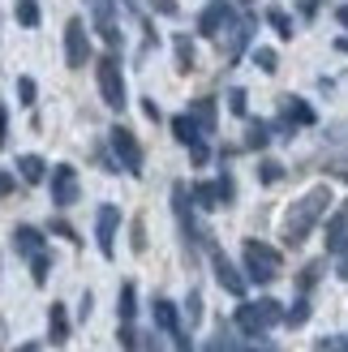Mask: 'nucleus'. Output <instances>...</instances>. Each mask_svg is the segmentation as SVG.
<instances>
[{
	"label": "nucleus",
	"instance_id": "f257e3e1",
	"mask_svg": "<svg viewBox=\"0 0 348 352\" xmlns=\"http://www.w3.org/2000/svg\"><path fill=\"white\" fill-rule=\"evenodd\" d=\"M331 202H336L331 185H314V189H305L301 198L288 206V215H284V245H288V250H297V245L309 241V232L327 219Z\"/></svg>",
	"mask_w": 348,
	"mask_h": 352
},
{
	"label": "nucleus",
	"instance_id": "f03ea898",
	"mask_svg": "<svg viewBox=\"0 0 348 352\" xmlns=\"http://www.w3.org/2000/svg\"><path fill=\"white\" fill-rule=\"evenodd\" d=\"M284 322V305L275 301V296H258V301H241L237 314H232V327L241 331V336L250 340H263L271 327Z\"/></svg>",
	"mask_w": 348,
	"mask_h": 352
},
{
	"label": "nucleus",
	"instance_id": "7ed1b4c3",
	"mask_svg": "<svg viewBox=\"0 0 348 352\" xmlns=\"http://www.w3.org/2000/svg\"><path fill=\"white\" fill-rule=\"evenodd\" d=\"M241 271L250 275V284H275L280 279V271H284V258H280V250L275 245H267V241H246L241 245Z\"/></svg>",
	"mask_w": 348,
	"mask_h": 352
},
{
	"label": "nucleus",
	"instance_id": "20e7f679",
	"mask_svg": "<svg viewBox=\"0 0 348 352\" xmlns=\"http://www.w3.org/2000/svg\"><path fill=\"white\" fill-rule=\"evenodd\" d=\"M95 82H99V99L108 103L112 112H125L129 91H125V69H120L116 52H103V56L95 60Z\"/></svg>",
	"mask_w": 348,
	"mask_h": 352
},
{
	"label": "nucleus",
	"instance_id": "39448f33",
	"mask_svg": "<svg viewBox=\"0 0 348 352\" xmlns=\"http://www.w3.org/2000/svg\"><path fill=\"white\" fill-rule=\"evenodd\" d=\"M194 206H198V202H194V189H189L185 181H177V185H172V215H177V228H181V236H185V245H189V250L206 241V232L198 228Z\"/></svg>",
	"mask_w": 348,
	"mask_h": 352
},
{
	"label": "nucleus",
	"instance_id": "423d86ee",
	"mask_svg": "<svg viewBox=\"0 0 348 352\" xmlns=\"http://www.w3.org/2000/svg\"><path fill=\"white\" fill-rule=\"evenodd\" d=\"M237 22H241L237 0H206L198 9V34L202 39H219V34H228Z\"/></svg>",
	"mask_w": 348,
	"mask_h": 352
},
{
	"label": "nucleus",
	"instance_id": "0eeeda50",
	"mask_svg": "<svg viewBox=\"0 0 348 352\" xmlns=\"http://www.w3.org/2000/svg\"><path fill=\"white\" fill-rule=\"evenodd\" d=\"M108 146H112V155H116V164L125 168L129 176H142L146 155H142V142L133 138L129 125H112V129H108Z\"/></svg>",
	"mask_w": 348,
	"mask_h": 352
},
{
	"label": "nucleus",
	"instance_id": "6e6552de",
	"mask_svg": "<svg viewBox=\"0 0 348 352\" xmlns=\"http://www.w3.org/2000/svg\"><path fill=\"white\" fill-rule=\"evenodd\" d=\"M47 193H52V206L69 210L78 198H82V181H78V168L74 164H56L47 172Z\"/></svg>",
	"mask_w": 348,
	"mask_h": 352
},
{
	"label": "nucleus",
	"instance_id": "1a4fd4ad",
	"mask_svg": "<svg viewBox=\"0 0 348 352\" xmlns=\"http://www.w3.org/2000/svg\"><path fill=\"white\" fill-rule=\"evenodd\" d=\"M151 318H155V327H160L168 340H177V348H181V352H194V348H189L185 327H181V309L172 305L168 296H155V301H151Z\"/></svg>",
	"mask_w": 348,
	"mask_h": 352
},
{
	"label": "nucleus",
	"instance_id": "9d476101",
	"mask_svg": "<svg viewBox=\"0 0 348 352\" xmlns=\"http://www.w3.org/2000/svg\"><path fill=\"white\" fill-rule=\"evenodd\" d=\"M211 271H215V284H219L224 292L237 296V301H246L250 275H246V271H237V267H232V258L224 254V250H211Z\"/></svg>",
	"mask_w": 348,
	"mask_h": 352
},
{
	"label": "nucleus",
	"instance_id": "9b49d317",
	"mask_svg": "<svg viewBox=\"0 0 348 352\" xmlns=\"http://www.w3.org/2000/svg\"><path fill=\"white\" fill-rule=\"evenodd\" d=\"M91 60V34H86V22L82 17H69L65 22V65L69 69H86Z\"/></svg>",
	"mask_w": 348,
	"mask_h": 352
},
{
	"label": "nucleus",
	"instance_id": "f8f14e48",
	"mask_svg": "<svg viewBox=\"0 0 348 352\" xmlns=\"http://www.w3.org/2000/svg\"><path fill=\"white\" fill-rule=\"evenodd\" d=\"M116 232H120V206L103 202V206L95 210V241H99V254H103V258L116 254Z\"/></svg>",
	"mask_w": 348,
	"mask_h": 352
},
{
	"label": "nucleus",
	"instance_id": "ddd939ff",
	"mask_svg": "<svg viewBox=\"0 0 348 352\" xmlns=\"http://www.w3.org/2000/svg\"><path fill=\"white\" fill-rule=\"evenodd\" d=\"M280 120H288L292 129H314L318 125V112H314V103H305L297 95H284L280 99Z\"/></svg>",
	"mask_w": 348,
	"mask_h": 352
},
{
	"label": "nucleus",
	"instance_id": "4468645a",
	"mask_svg": "<svg viewBox=\"0 0 348 352\" xmlns=\"http://www.w3.org/2000/svg\"><path fill=\"white\" fill-rule=\"evenodd\" d=\"M91 5V17H95V30H99V39L108 43L112 52L120 47V26H116V13H112V5L108 0H86Z\"/></svg>",
	"mask_w": 348,
	"mask_h": 352
},
{
	"label": "nucleus",
	"instance_id": "2eb2a0df",
	"mask_svg": "<svg viewBox=\"0 0 348 352\" xmlns=\"http://www.w3.org/2000/svg\"><path fill=\"white\" fill-rule=\"evenodd\" d=\"M254 26H258V13H241V22L228 30V65H237L241 56H246V52H254V47H250Z\"/></svg>",
	"mask_w": 348,
	"mask_h": 352
},
{
	"label": "nucleus",
	"instance_id": "dca6fc26",
	"mask_svg": "<svg viewBox=\"0 0 348 352\" xmlns=\"http://www.w3.org/2000/svg\"><path fill=\"white\" fill-rule=\"evenodd\" d=\"M168 125H172V138H177L185 151H189V146H198L202 138H206V133H202V125L194 120V112H177V116L168 120Z\"/></svg>",
	"mask_w": 348,
	"mask_h": 352
},
{
	"label": "nucleus",
	"instance_id": "f3484780",
	"mask_svg": "<svg viewBox=\"0 0 348 352\" xmlns=\"http://www.w3.org/2000/svg\"><path fill=\"white\" fill-rule=\"evenodd\" d=\"M13 250L30 262L34 254H43V232H39L34 223H17V228H13Z\"/></svg>",
	"mask_w": 348,
	"mask_h": 352
},
{
	"label": "nucleus",
	"instance_id": "a211bd4d",
	"mask_svg": "<svg viewBox=\"0 0 348 352\" xmlns=\"http://www.w3.org/2000/svg\"><path fill=\"white\" fill-rule=\"evenodd\" d=\"M69 331H74V322H69V309H65L61 301H52V309H47V340H52V348L69 344Z\"/></svg>",
	"mask_w": 348,
	"mask_h": 352
},
{
	"label": "nucleus",
	"instance_id": "6ab92c4d",
	"mask_svg": "<svg viewBox=\"0 0 348 352\" xmlns=\"http://www.w3.org/2000/svg\"><path fill=\"white\" fill-rule=\"evenodd\" d=\"M327 254L331 258L348 254V210H340V215L327 219Z\"/></svg>",
	"mask_w": 348,
	"mask_h": 352
},
{
	"label": "nucleus",
	"instance_id": "aec40b11",
	"mask_svg": "<svg viewBox=\"0 0 348 352\" xmlns=\"http://www.w3.org/2000/svg\"><path fill=\"white\" fill-rule=\"evenodd\" d=\"M17 176H22L26 185H43V181H47L43 155H17Z\"/></svg>",
	"mask_w": 348,
	"mask_h": 352
},
{
	"label": "nucleus",
	"instance_id": "412c9836",
	"mask_svg": "<svg viewBox=\"0 0 348 352\" xmlns=\"http://www.w3.org/2000/svg\"><path fill=\"white\" fill-rule=\"evenodd\" d=\"M189 112H194V120L202 125V133H215V125H219V108H215V99H211V95L194 99V103H189Z\"/></svg>",
	"mask_w": 348,
	"mask_h": 352
},
{
	"label": "nucleus",
	"instance_id": "4be33fe9",
	"mask_svg": "<svg viewBox=\"0 0 348 352\" xmlns=\"http://www.w3.org/2000/svg\"><path fill=\"white\" fill-rule=\"evenodd\" d=\"M275 138V125L267 120H246V151H267Z\"/></svg>",
	"mask_w": 348,
	"mask_h": 352
},
{
	"label": "nucleus",
	"instance_id": "5701e85b",
	"mask_svg": "<svg viewBox=\"0 0 348 352\" xmlns=\"http://www.w3.org/2000/svg\"><path fill=\"white\" fill-rule=\"evenodd\" d=\"M116 318L120 322H133L138 318V288H133V279H125L116 292Z\"/></svg>",
	"mask_w": 348,
	"mask_h": 352
},
{
	"label": "nucleus",
	"instance_id": "b1692460",
	"mask_svg": "<svg viewBox=\"0 0 348 352\" xmlns=\"http://www.w3.org/2000/svg\"><path fill=\"white\" fill-rule=\"evenodd\" d=\"M263 22L280 34V39H292V34H297V22H292V13L288 9H280V5H271L267 13H263Z\"/></svg>",
	"mask_w": 348,
	"mask_h": 352
},
{
	"label": "nucleus",
	"instance_id": "393cba45",
	"mask_svg": "<svg viewBox=\"0 0 348 352\" xmlns=\"http://www.w3.org/2000/svg\"><path fill=\"white\" fill-rule=\"evenodd\" d=\"M309 314H314V305H309V292H297V301H292L288 309H284V327H305L309 322Z\"/></svg>",
	"mask_w": 348,
	"mask_h": 352
},
{
	"label": "nucleus",
	"instance_id": "a878e982",
	"mask_svg": "<svg viewBox=\"0 0 348 352\" xmlns=\"http://www.w3.org/2000/svg\"><path fill=\"white\" fill-rule=\"evenodd\" d=\"M13 17H17V26H22V30H34V26L43 22L39 0H17V5H13Z\"/></svg>",
	"mask_w": 348,
	"mask_h": 352
},
{
	"label": "nucleus",
	"instance_id": "bb28decb",
	"mask_svg": "<svg viewBox=\"0 0 348 352\" xmlns=\"http://www.w3.org/2000/svg\"><path fill=\"white\" fill-rule=\"evenodd\" d=\"M194 189V202L202 206V210H215V206H224V198H219V185L215 181H198V185H189Z\"/></svg>",
	"mask_w": 348,
	"mask_h": 352
},
{
	"label": "nucleus",
	"instance_id": "cd10ccee",
	"mask_svg": "<svg viewBox=\"0 0 348 352\" xmlns=\"http://www.w3.org/2000/svg\"><path fill=\"white\" fill-rule=\"evenodd\" d=\"M172 47H177V69L185 74V69H194V39L181 30V34H172Z\"/></svg>",
	"mask_w": 348,
	"mask_h": 352
},
{
	"label": "nucleus",
	"instance_id": "c85d7f7f",
	"mask_svg": "<svg viewBox=\"0 0 348 352\" xmlns=\"http://www.w3.org/2000/svg\"><path fill=\"white\" fill-rule=\"evenodd\" d=\"M323 271H327V258H314L309 267L297 275V292H314V284L323 279Z\"/></svg>",
	"mask_w": 348,
	"mask_h": 352
},
{
	"label": "nucleus",
	"instance_id": "c756f323",
	"mask_svg": "<svg viewBox=\"0 0 348 352\" xmlns=\"http://www.w3.org/2000/svg\"><path fill=\"white\" fill-rule=\"evenodd\" d=\"M258 181H263V185H280L284 181V164L280 160H258Z\"/></svg>",
	"mask_w": 348,
	"mask_h": 352
},
{
	"label": "nucleus",
	"instance_id": "7c9ffc66",
	"mask_svg": "<svg viewBox=\"0 0 348 352\" xmlns=\"http://www.w3.org/2000/svg\"><path fill=\"white\" fill-rule=\"evenodd\" d=\"M228 112L241 116V120H250V95H246V86H232V91H228Z\"/></svg>",
	"mask_w": 348,
	"mask_h": 352
},
{
	"label": "nucleus",
	"instance_id": "2f4dec72",
	"mask_svg": "<svg viewBox=\"0 0 348 352\" xmlns=\"http://www.w3.org/2000/svg\"><path fill=\"white\" fill-rule=\"evenodd\" d=\"M116 344L125 348V352H142V336L133 331V322H120L116 327Z\"/></svg>",
	"mask_w": 348,
	"mask_h": 352
},
{
	"label": "nucleus",
	"instance_id": "473e14b6",
	"mask_svg": "<svg viewBox=\"0 0 348 352\" xmlns=\"http://www.w3.org/2000/svg\"><path fill=\"white\" fill-rule=\"evenodd\" d=\"M34 99H39V86H34L30 74H22L17 78V103H22V108H34Z\"/></svg>",
	"mask_w": 348,
	"mask_h": 352
},
{
	"label": "nucleus",
	"instance_id": "72a5a7b5",
	"mask_svg": "<svg viewBox=\"0 0 348 352\" xmlns=\"http://www.w3.org/2000/svg\"><path fill=\"white\" fill-rule=\"evenodd\" d=\"M47 275H52V258H47V250H43V254H34V258H30V279L43 288V284H47Z\"/></svg>",
	"mask_w": 348,
	"mask_h": 352
},
{
	"label": "nucleus",
	"instance_id": "f704fd0d",
	"mask_svg": "<svg viewBox=\"0 0 348 352\" xmlns=\"http://www.w3.org/2000/svg\"><path fill=\"white\" fill-rule=\"evenodd\" d=\"M254 65L263 69V74H275V69H280V56H275V47H254Z\"/></svg>",
	"mask_w": 348,
	"mask_h": 352
},
{
	"label": "nucleus",
	"instance_id": "c9c22d12",
	"mask_svg": "<svg viewBox=\"0 0 348 352\" xmlns=\"http://www.w3.org/2000/svg\"><path fill=\"white\" fill-rule=\"evenodd\" d=\"M215 185H219V198H224V206H232V202H237V181H232L228 172H219V176H215Z\"/></svg>",
	"mask_w": 348,
	"mask_h": 352
},
{
	"label": "nucleus",
	"instance_id": "e433bc0d",
	"mask_svg": "<svg viewBox=\"0 0 348 352\" xmlns=\"http://www.w3.org/2000/svg\"><path fill=\"white\" fill-rule=\"evenodd\" d=\"M185 318H189V327L202 322V292H194V288H189V301H185Z\"/></svg>",
	"mask_w": 348,
	"mask_h": 352
},
{
	"label": "nucleus",
	"instance_id": "4c0bfd02",
	"mask_svg": "<svg viewBox=\"0 0 348 352\" xmlns=\"http://www.w3.org/2000/svg\"><path fill=\"white\" fill-rule=\"evenodd\" d=\"M129 245H133V254H146V223H142V219H133V228H129Z\"/></svg>",
	"mask_w": 348,
	"mask_h": 352
},
{
	"label": "nucleus",
	"instance_id": "58836bf2",
	"mask_svg": "<svg viewBox=\"0 0 348 352\" xmlns=\"http://www.w3.org/2000/svg\"><path fill=\"white\" fill-rule=\"evenodd\" d=\"M189 164H194V168H206V164H211V146H206V142L189 146Z\"/></svg>",
	"mask_w": 348,
	"mask_h": 352
},
{
	"label": "nucleus",
	"instance_id": "ea45409f",
	"mask_svg": "<svg viewBox=\"0 0 348 352\" xmlns=\"http://www.w3.org/2000/svg\"><path fill=\"white\" fill-rule=\"evenodd\" d=\"M323 9V0H297V13H301V22H314Z\"/></svg>",
	"mask_w": 348,
	"mask_h": 352
},
{
	"label": "nucleus",
	"instance_id": "a19ab883",
	"mask_svg": "<svg viewBox=\"0 0 348 352\" xmlns=\"http://www.w3.org/2000/svg\"><path fill=\"white\" fill-rule=\"evenodd\" d=\"M52 232H56V236H65V241H74V245L82 241V236H78V232H74V228H69L65 219H52Z\"/></svg>",
	"mask_w": 348,
	"mask_h": 352
},
{
	"label": "nucleus",
	"instance_id": "79ce46f5",
	"mask_svg": "<svg viewBox=\"0 0 348 352\" xmlns=\"http://www.w3.org/2000/svg\"><path fill=\"white\" fill-rule=\"evenodd\" d=\"M9 142V108H5V99H0V151H5Z\"/></svg>",
	"mask_w": 348,
	"mask_h": 352
},
{
	"label": "nucleus",
	"instance_id": "37998d69",
	"mask_svg": "<svg viewBox=\"0 0 348 352\" xmlns=\"http://www.w3.org/2000/svg\"><path fill=\"white\" fill-rule=\"evenodd\" d=\"M13 189H17V181H13V172H5V168H0V198H9Z\"/></svg>",
	"mask_w": 348,
	"mask_h": 352
},
{
	"label": "nucleus",
	"instance_id": "c03bdc74",
	"mask_svg": "<svg viewBox=\"0 0 348 352\" xmlns=\"http://www.w3.org/2000/svg\"><path fill=\"white\" fill-rule=\"evenodd\" d=\"M142 116L146 120H164V112H160V103H155V99H142Z\"/></svg>",
	"mask_w": 348,
	"mask_h": 352
},
{
	"label": "nucleus",
	"instance_id": "a18cd8bd",
	"mask_svg": "<svg viewBox=\"0 0 348 352\" xmlns=\"http://www.w3.org/2000/svg\"><path fill=\"white\" fill-rule=\"evenodd\" d=\"M151 9H160L164 17H177V0H151Z\"/></svg>",
	"mask_w": 348,
	"mask_h": 352
},
{
	"label": "nucleus",
	"instance_id": "49530a36",
	"mask_svg": "<svg viewBox=\"0 0 348 352\" xmlns=\"http://www.w3.org/2000/svg\"><path fill=\"white\" fill-rule=\"evenodd\" d=\"M91 309H95V296H91V292H82V301H78V314H82V318H91Z\"/></svg>",
	"mask_w": 348,
	"mask_h": 352
},
{
	"label": "nucleus",
	"instance_id": "de8ad7c7",
	"mask_svg": "<svg viewBox=\"0 0 348 352\" xmlns=\"http://www.w3.org/2000/svg\"><path fill=\"white\" fill-rule=\"evenodd\" d=\"M206 352H232V348H228V340H224V331H219L211 344H206Z\"/></svg>",
	"mask_w": 348,
	"mask_h": 352
},
{
	"label": "nucleus",
	"instance_id": "09e8293b",
	"mask_svg": "<svg viewBox=\"0 0 348 352\" xmlns=\"http://www.w3.org/2000/svg\"><path fill=\"white\" fill-rule=\"evenodd\" d=\"M336 275H340L344 284H348V254H340V258H336Z\"/></svg>",
	"mask_w": 348,
	"mask_h": 352
},
{
	"label": "nucleus",
	"instance_id": "8fccbe9b",
	"mask_svg": "<svg viewBox=\"0 0 348 352\" xmlns=\"http://www.w3.org/2000/svg\"><path fill=\"white\" fill-rule=\"evenodd\" d=\"M336 22H340V26L348 30V5H340V9H336Z\"/></svg>",
	"mask_w": 348,
	"mask_h": 352
},
{
	"label": "nucleus",
	"instance_id": "3c124183",
	"mask_svg": "<svg viewBox=\"0 0 348 352\" xmlns=\"http://www.w3.org/2000/svg\"><path fill=\"white\" fill-rule=\"evenodd\" d=\"M146 352H164V344L155 340V336H146Z\"/></svg>",
	"mask_w": 348,
	"mask_h": 352
},
{
	"label": "nucleus",
	"instance_id": "603ef678",
	"mask_svg": "<svg viewBox=\"0 0 348 352\" xmlns=\"http://www.w3.org/2000/svg\"><path fill=\"white\" fill-rule=\"evenodd\" d=\"M336 52H344V56H348V34H340V39H336Z\"/></svg>",
	"mask_w": 348,
	"mask_h": 352
},
{
	"label": "nucleus",
	"instance_id": "864d4df0",
	"mask_svg": "<svg viewBox=\"0 0 348 352\" xmlns=\"http://www.w3.org/2000/svg\"><path fill=\"white\" fill-rule=\"evenodd\" d=\"M17 352H39V344H34V340H30V344H22V348H17Z\"/></svg>",
	"mask_w": 348,
	"mask_h": 352
},
{
	"label": "nucleus",
	"instance_id": "5fc2aeb1",
	"mask_svg": "<svg viewBox=\"0 0 348 352\" xmlns=\"http://www.w3.org/2000/svg\"><path fill=\"white\" fill-rule=\"evenodd\" d=\"M237 352H275V348H237Z\"/></svg>",
	"mask_w": 348,
	"mask_h": 352
}]
</instances>
